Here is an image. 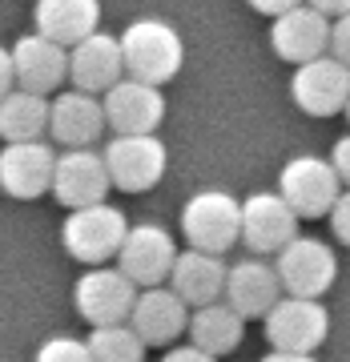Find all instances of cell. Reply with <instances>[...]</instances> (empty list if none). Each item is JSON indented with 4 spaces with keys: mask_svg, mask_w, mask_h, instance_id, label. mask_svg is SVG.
I'll return each mask as SVG.
<instances>
[{
    "mask_svg": "<svg viewBox=\"0 0 350 362\" xmlns=\"http://www.w3.org/2000/svg\"><path fill=\"white\" fill-rule=\"evenodd\" d=\"M113 189L105 157L93 149H69L57 157V173H52V197L69 209H85L105 202Z\"/></svg>",
    "mask_w": 350,
    "mask_h": 362,
    "instance_id": "5bb4252c",
    "label": "cell"
},
{
    "mask_svg": "<svg viewBox=\"0 0 350 362\" xmlns=\"http://www.w3.org/2000/svg\"><path fill=\"white\" fill-rule=\"evenodd\" d=\"M37 362H93V350H89L85 338L57 334V338H49V342L37 350Z\"/></svg>",
    "mask_w": 350,
    "mask_h": 362,
    "instance_id": "484cf974",
    "label": "cell"
},
{
    "mask_svg": "<svg viewBox=\"0 0 350 362\" xmlns=\"http://www.w3.org/2000/svg\"><path fill=\"white\" fill-rule=\"evenodd\" d=\"M298 238V214L282 194H250L242 202V242L254 254H282Z\"/></svg>",
    "mask_w": 350,
    "mask_h": 362,
    "instance_id": "7c38bea8",
    "label": "cell"
},
{
    "mask_svg": "<svg viewBox=\"0 0 350 362\" xmlns=\"http://www.w3.org/2000/svg\"><path fill=\"white\" fill-rule=\"evenodd\" d=\"M121 57H125V77L145 81V85H165L182 73L185 45L177 28L165 21H133L121 37Z\"/></svg>",
    "mask_w": 350,
    "mask_h": 362,
    "instance_id": "6da1fadb",
    "label": "cell"
},
{
    "mask_svg": "<svg viewBox=\"0 0 350 362\" xmlns=\"http://www.w3.org/2000/svg\"><path fill=\"white\" fill-rule=\"evenodd\" d=\"M250 4H254L262 16H282V13H290V8L306 4V0H250Z\"/></svg>",
    "mask_w": 350,
    "mask_h": 362,
    "instance_id": "1f68e13d",
    "label": "cell"
},
{
    "mask_svg": "<svg viewBox=\"0 0 350 362\" xmlns=\"http://www.w3.org/2000/svg\"><path fill=\"white\" fill-rule=\"evenodd\" d=\"M105 105V125L117 133V137H149V133L161 125L165 117V97L157 85H145V81L121 77L113 89L101 97Z\"/></svg>",
    "mask_w": 350,
    "mask_h": 362,
    "instance_id": "30bf717a",
    "label": "cell"
},
{
    "mask_svg": "<svg viewBox=\"0 0 350 362\" xmlns=\"http://www.w3.org/2000/svg\"><path fill=\"white\" fill-rule=\"evenodd\" d=\"M49 109L52 101H45L40 93L13 89L0 101V137L8 141H40L49 133Z\"/></svg>",
    "mask_w": 350,
    "mask_h": 362,
    "instance_id": "cb8c5ba5",
    "label": "cell"
},
{
    "mask_svg": "<svg viewBox=\"0 0 350 362\" xmlns=\"http://www.w3.org/2000/svg\"><path fill=\"white\" fill-rule=\"evenodd\" d=\"M13 73H16V89L49 97L69 77V49L49 37H40V33L21 37L13 45Z\"/></svg>",
    "mask_w": 350,
    "mask_h": 362,
    "instance_id": "ac0fdd59",
    "label": "cell"
},
{
    "mask_svg": "<svg viewBox=\"0 0 350 362\" xmlns=\"http://www.w3.org/2000/svg\"><path fill=\"white\" fill-rule=\"evenodd\" d=\"M330 165H334V173L342 177V185L350 189V133L334 141V153H330Z\"/></svg>",
    "mask_w": 350,
    "mask_h": 362,
    "instance_id": "f1b7e54d",
    "label": "cell"
},
{
    "mask_svg": "<svg viewBox=\"0 0 350 362\" xmlns=\"http://www.w3.org/2000/svg\"><path fill=\"white\" fill-rule=\"evenodd\" d=\"M52 173H57V153L49 141H8L0 149V189L13 197L52 194Z\"/></svg>",
    "mask_w": 350,
    "mask_h": 362,
    "instance_id": "4fadbf2b",
    "label": "cell"
},
{
    "mask_svg": "<svg viewBox=\"0 0 350 362\" xmlns=\"http://www.w3.org/2000/svg\"><path fill=\"white\" fill-rule=\"evenodd\" d=\"M282 294H286L282 278H278V270H274L270 262L242 258L238 266H230V274H226V294H221V302L233 306V310L250 322V318H266Z\"/></svg>",
    "mask_w": 350,
    "mask_h": 362,
    "instance_id": "2e32d148",
    "label": "cell"
},
{
    "mask_svg": "<svg viewBox=\"0 0 350 362\" xmlns=\"http://www.w3.org/2000/svg\"><path fill=\"white\" fill-rule=\"evenodd\" d=\"M262 362H318L314 354H290V350H270Z\"/></svg>",
    "mask_w": 350,
    "mask_h": 362,
    "instance_id": "836d02e7",
    "label": "cell"
},
{
    "mask_svg": "<svg viewBox=\"0 0 350 362\" xmlns=\"http://www.w3.org/2000/svg\"><path fill=\"white\" fill-rule=\"evenodd\" d=\"M270 45L282 61H290V65L318 61V57L330 52V16H322L318 8H310V4H298V8H290V13L274 16Z\"/></svg>",
    "mask_w": 350,
    "mask_h": 362,
    "instance_id": "9a60e30c",
    "label": "cell"
},
{
    "mask_svg": "<svg viewBox=\"0 0 350 362\" xmlns=\"http://www.w3.org/2000/svg\"><path fill=\"white\" fill-rule=\"evenodd\" d=\"M274 270L290 298H322L338 278V258L322 238H294L282 254H274Z\"/></svg>",
    "mask_w": 350,
    "mask_h": 362,
    "instance_id": "52a82bcc",
    "label": "cell"
},
{
    "mask_svg": "<svg viewBox=\"0 0 350 362\" xmlns=\"http://www.w3.org/2000/svg\"><path fill=\"white\" fill-rule=\"evenodd\" d=\"M105 169H109V181L125 194H145L153 189L157 181L165 177V145L157 141L153 133L149 137H113L105 145Z\"/></svg>",
    "mask_w": 350,
    "mask_h": 362,
    "instance_id": "9c48e42d",
    "label": "cell"
},
{
    "mask_svg": "<svg viewBox=\"0 0 350 362\" xmlns=\"http://www.w3.org/2000/svg\"><path fill=\"white\" fill-rule=\"evenodd\" d=\"M129 326L141 334L145 346H169L177 334L189 330V306L169 286H149L133 302Z\"/></svg>",
    "mask_w": 350,
    "mask_h": 362,
    "instance_id": "d6986e66",
    "label": "cell"
},
{
    "mask_svg": "<svg viewBox=\"0 0 350 362\" xmlns=\"http://www.w3.org/2000/svg\"><path fill=\"white\" fill-rule=\"evenodd\" d=\"M262 322H266V342H270V350L314 354V350L326 342L330 314H326V306L318 302V298H290V294H282Z\"/></svg>",
    "mask_w": 350,
    "mask_h": 362,
    "instance_id": "5b68a950",
    "label": "cell"
},
{
    "mask_svg": "<svg viewBox=\"0 0 350 362\" xmlns=\"http://www.w3.org/2000/svg\"><path fill=\"white\" fill-rule=\"evenodd\" d=\"M306 4H310V8H318L322 16H330V21L350 13V0H306Z\"/></svg>",
    "mask_w": 350,
    "mask_h": 362,
    "instance_id": "d6a6232c",
    "label": "cell"
},
{
    "mask_svg": "<svg viewBox=\"0 0 350 362\" xmlns=\"http://www.w3.org/2000/svg\"><path fill=\"white\" fill-rule=\"evenodd\" d=\"M189 342H194L197 350H206V354H214V358H221V354H230V350L242 346V338H246V318L233 310V306H226V302H209V306H197L194 314H189Z\"/></svg>",
    "mask_w": 350,
    "mask_h": 362,
    "instance_id": "603a6c76",
    "label": "cell"
},
{
    "mask_svg": "<svg viewBox=\"0 0 350 362\" xmlns=\"http://www.w3.org/2000/svg\"><path fill=\"white\" fill-rule=\"evenodd\" d=\"M125 214L109 202H97V206L85 209H69L65 226H61V242L77 262L85 266H105L109 258L121 254V242H125Z\"/></svg>",
    "mask_w": 350,
    "mask_h": 362,
    "instance_id": "3957f363",
    "label": "cell"
},
{
    "mask_svg": "<svg viewBox=\"0 0 350 362\" xmlns=\"http://www.w3.org/2000/svg\"><path fill=\"white\" fill-rule=\"evenodd\" d=\"M161 362H218L214 354H206V350H197L194 342L189 346H173V350H165V358Z\"/></svg>",
    "mask_w": 350,
    "mask_h": 362,
    "instance_id": "4dcf8cb0",
    "label": "cell"
},
{
    "mask_svg": "<svg viewBox=\"0 0 350 362\" xmlns=\"http://www.w3.org/2000/svg\"><path fill=\"white\" fill-rule=\"evenodd\" d=\"M342 113H346V121H350V101H346V109H342Z\"/></svg>",
    "mask_w": 350,
    "mask_h": 362,
    "instance_id": "e575fe53",
    "label": "cell"
},
{
    "mask_svg": "<svg viewBox=\"0 0 350 362\" xmlns=\"http://www.w3.org/2000/svg\"><path fill=\"white\" fill-rule=\"evenodd\" d=\"M49 133L65 149H93V141L105 133V105L93 93H61L49 109Z\"/></svg>",
    "mask_w": 350,
    "mask_h": 362,
    "instance_id": "ffe728a7",
    "label": "cell"
},
{
    "mask_svg": "<svg viewBox=\"0 0 350 362\" xmlns=\"http://www.w3.org/2000/svg\"><path fill=\"white\" fill-rule=\"evenodd\" d=\"M137 286L117 270V266H93L77 278L73 286V302H77V314L89 326H117L129 322L133 302H137Z\"/></svg>",
    "mask_w": 350,
    "mask_h": 362,
    "instance_id": "8992f818",
    "label": "cell"
},
{
    "mask_svg": "<svg viewBox=\"0 0 350 362\" xmlns=\"http://www.w3.org/2000/svg\"><path fill=\"white\" fill-rule=\"evenodd\" d=\"M226 274L230 266L221 262V254H206V250H185L173 262V274H169V290L182 298L185 306H209V302H221L226 294Z\"/></svg>",
    "mask_w": 350,
    "mask_h": 362,
    "instance_id": "44dd1931",
    "label": "cell"
},
{
    "mask_svg": "<svg viewBox=\"0 0 350 362\" xmlns=\"http://www.w3.org/2000/svg\"><path fill=\"white\" fill-rule=\"evenodd\" d=\"M182 233L189 250L206 254H226L242 242V202L226 189H202L185 202L182 209Z\"/></svg>",
    "mask_w": 350,
    "mask_h": 362,
    "instance_id": "7a4b0ae2",
    "label": "cell"
},
{
    "mask_svg": "<svg viewBox=\"0 0 350 362\" xmlns=\"http://www.w3.org/2000/svg\"><path fill=\"white\" fill-rule=\"evenodd\" d=\"M85 342L93 350V362H145V342L129 322L93 326V334Z\"/></svg>",
    "mask_w": 350,
    "mask_h": 362,
    "instance_id": "d4e9b609",
    "label": "cell"
},
{
    "mask_svg": "<svg viewBox=\"0 0 350 362\" xmlns=\"http://www.w3.org/2000/svg\"><path fill=\"white\" fill-rule=\"evenodd\" d=\"M330 57L350 69V13L330 21Z\"/></svg>",
    "mask_w": 350,
    "mask_h": 362,
    "instance_id": "4316f807",
    "label": "cell"
},
{
    "mask_svg": "<svg viewBox=\"0 0 350 362\" xmlns=\"http://www.w3.org/2000/svg\"><path fill=\"white\" fill-rule=\"evenodd\" d=\"M16 89V73H13V49L0 45V101Z\"/></svg>",
    "mask_w": 350,
    "mask_h": 362,
    "instance_id": "f546056e",
    "label": "cell"
},
{
    "mask_svg": "<svg viewBox=\"0 0 350 362\" xmlns=\"http://www.w3.org/2000/svg\"><path fill=\"white\" fill-rule=\"evenodd\" d=\"M125 77V57H121V37L93 33L81 45L69 49V81L81 93H109L117 81Z\"/></svg>",
    "mask_w": 350,
    "mask_h": 362,
    "instance_id": "e0dca14e",
    "label": "cell"
},
{
    "mask_svg": "<svg viewBox=\"0 0 350 362\" xmlns=\"http://www.w3.org/2000/svg\"><path fill=\"white\" fill-rule=\"evenodd\" d=\"M173 262H177L173 233L145 221V226H129L125 242H121V254H117V270L137 290H149V286H161L173 274Z\"/></svg>",
    "mask_w": 350,
    "mask_h": 362,
    "instance_id": "ba28073f",
    "label": "cell"
},
{
    "mask_svg": "<svg viewBox=\"0 0 350 362\" xmlns=\"http://www.w3.org/2000/svg\"><path fill=\"white\" fill-rule=\"evenodd\" d=\"M290 97L302 113L310 117H334L346 109L350 101V69L342 61H334L330 52L318 57V61H306L298 65L294 81H290Z\"/></svg>",
    "mask_w": 350,
    "mask_h": 362,
    "instance_id": "8fae6325",
    "label": "cell"
},
{
    "mask_svg": "<svg viewBox=\"0 0 350 362\" xmlns=\"http://www.w3.org/2000/svg\"><path fill=\"white\" fill-rule=\"evenodd\" d=\"M97 21H101V0H37V33L65 49L93 37Z\"/></svg>",
    "mask_w": 350,
    "mask_h": 362,
    "instance_id": "7402d4cb",
    "label": "cell"
},
{
    "mask_svg": "<svg viewBox=\"0 0 350 362\" xmlns=\"http://www.w3.org/2000/svg\"><path fill=\"white\" fill-rule=\"evenodd\" d=\"M330 230H334V238L342 246H350V189H342L334 209H330Z\"/></svg>",
    "mask_w": 350,
    "mask_h": 362,
    "instance_id": "83f0119b",
    "label": "cell"
},
{
    "mask_svg": "<svg viewBox=\"0 0 350 362\" xmlns=\"http://www.w3.org/2000/svg\"><path fill=\"white\" fill-rule=\"evenodd\" d=\"M278 194L290 202L298 218H330V209L342 194V177L326 157L302 153L286 161L282 177H278Z\"/></svg>",
    "mask_w": 350,
    "mask_h": 362,
    "instance_id": "277c9868",
    "label": "cell"
}]
</instances>
